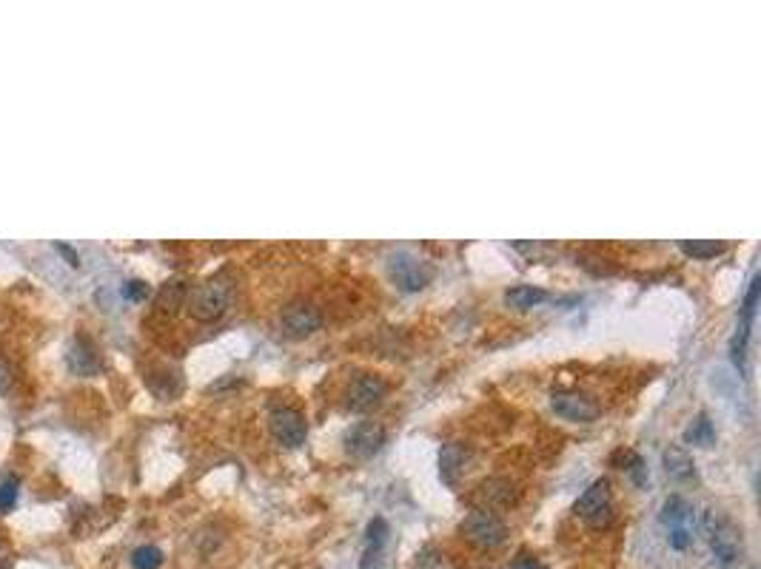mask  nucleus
Segmentation results:
<instances>
[{"label":"nucleus","mask_w":761,"mask_h":569,"mask_svg":"<svg viewBox=\"0 0 761 569\" xmlns=\"http://www.w3.org/2000/svg\"><path fill=\"white\" fill-rule=\"evenodd\" d=\"M702 527H704L707 544H710V552H713L716 564L724 566V569L736 566L744 556L741 530L730 522V518H724L719 510H707Z\"/></svg>","instance_id":"obj_1"},{"label":"nucleus","mask_w":761,"mask_h":569,"mask_svg":"<svg viewBox=\"0 0 761 569\" xmlns=\"http://www.w3.org/2000/svg\"><path fill=\"white\" fill-rule=\"evenodd\" d=\"M232 299H234V285L225 276H214V280H206L203 285L191 290L186 297V307L191 319L217 322L232 307Z\"/></svg>","instance_id":"obj_2"},{"label":"nucleus","mask_w":761,"mask_h":569,"mask_svg":"<svg viewBox=\"0 0 761 569\" xmlns=\"http://www.w3.org/2000/svg\"><path fill=\"white\" fill-rule=\"evenodd\" d=\"M462 535L474 547L479 549H494L499 544H505L508 539V524L494 510H485V507H474L462 518Z\"/></svg>","instance_id":"obj_3"},{"label":"nucleus","mask_w":761,"mask_h":569,"mask_svg":"<svg viewBox=\"0 0 761 569\" xmlns=\"http://www.w3.org/2000/svg\"><path fill=\"white\" fill-rule=\"evenodd\" d=\"M573 513L593 530H605L613 522V493L608 478H596L573 504Z\"/></svg>","instance_id":"obj_4"},{"label":"nucleus","mask_w":761,"mask_h":569,"mask_svg":"<svg viewBox=\"0 0 761 569\" xmlns=\"http://www.w3.org/2000/svg\"><path fill=\"white\" fill-rule=\"evenodd\" d=\"M388 276H391V282L399 290H408V294H414V290H423L431 282L433 271L423 263V259H416L414 254L397 251V254L388 256Z\"/></svg>","instance_id":"obj_5"},{"label":"nucleus","mask_w":761,"mask_h":569,"mask_svg":"<svg viewBox=\"0 0 761 569\" xmlns=\"http://www.w3.org/2000/svg\"><path fill=\"white\" fill-rule=\"evenodd\" d=\"M268 427H271V435L274 442L288 447V450H297L305 444V438H309V421H305V416L294 408H277L271 410L268 416Z\"/></svg>","instance_id":"obj_6"},{"label":"nucleus","mask_w":761,"mask_h":569,"mask_svg":"<svg viewBox=\"0 0 761 569\" xmlns=\"http://www.w3.org/2000/svg\"><path fill=\"white\" fill-rule=\"evenodd\" d=\"M280 328L291 339H305V336H311L322 328V314H319L317 305L305 302V299L288 302L280 314Z\"/></svg>","instance_id":"obj_7"},{"label":"nucleus","mask_w":761,"mask_h":569,"mask_svg":"<svg viewBox=\"0 0 761 569\" xmlns=\"http://www.w3.org/2000/svg\"><path fill=\"white\" fill-rule=\"evenodd\" d=\"M346 453L351 455V459H371V455H377L385 444V427L377 425V421H357V425H351L346 438Z\"/></svg>","instance_id":"obj_8"},{"label":"nucleus","mask_w":761,"mask_h":569,"mask_svg":"<svg viewBox=\"0 0 761 569\" xmlns=\"http://www.w3.org/2000/svg\"><path fill=\"white\" fill-rule=\"evenodd\" d=\"M385 393H388V384L382 376H377V373H363V376H357L348 384L346 404L354 413H368V410L380 408Z\"/></svg>","instance_id":"obj_9"},{"label":"nucleus","mask_w":761,"mask_h":569,"mask_svg":"<svg viewBox=\"0 0 761 569\" xmlns=\"http://www.w3.org/2000/svg\"><path fill=\"white\" fill-rule=\"evenodd\" d=\"M550 408H554L556 416L568 418V421H593L599 416V404L590 401L588 396L573 393V390H559V393L550 396Z\"/></svg>","instance_id":"obj_10"},{"label":"nucleus","mask_w":761,"mask_h":569,"mask_svg":"<svg viewBox=\"0 0 761 569\" xmlns=\"http://www.w3.org/2000/svg\"><path fill=\"white\" fill-rule=\"evenodd\" d=\"M477 498L485 504V510H508L516 504V487L508 478H488L479 487Z\"/></svg>","instance_id":"obj_11"},{"label":"nucleus","mask_w":761,"mask_h":569,"mask_svg":"<svg viewBox=\"0 0 761 569\" xmlns=\"http://www.w3.org/2000/svg\"><path fill=\"white\" fill-rule=\"evenodd\" d=\"M465 461H468V450L459 442H448L440 447V478L448 487H457L459 476L465 473Z\"/></svg>","instance_id":"obj_12"},{"label":"nucleus","mask_w":761,"mask_h":569,"mask_svg":"<svg viewBox=\"0 0 761 569\" xmlns=\"http://www.w3.org/2000/svg\"><path fill=\"white\" fill-rule=\"evenodd\" d=\"M693 522H695L693 504H690L685 496H670L665 504H661V524L668 527V532H670V530H687V532H693Z\"/></svg>","instance_id":"obj_13"},{"label":"nucleus","mask_w":761,"mask_h":569,"mask_svg":"<svg viewBox=\"0 0 761 569\" xmlns=\"http://www.w3.org/2000/svg\"><path fill=\"white\" fill-rule=\"evenodd\" d=\"M753 316L756 311H748L741 307L739 322H736V333L730 339V359L733 365L744 373V365H748V345H750V331H753Z\"/></svg>","instance_id":"obj_14"},{"label":"nucleus","mask_w":761,"mask_h":569,"mask_svg":"<svg viewBox=\"0 0 761 569\" xmlns=\"http://www.w3.org/2000/svg\"><path fill=\"white\" fill-rule=\"evenodd\" d=\"M661 461H665V470H668L670 478H676V481H695V461H693V455L685 447L670 444L665 453H661Z\"/></svg>","instance_id":"obj_15"},{"label":"nucleus","mask_w":761,"mask_h":569,"mask_svg":"<svg viewBox=\"0 0 761 569\" xmlns=\"http://www.w3.org/2000/svg\"><path fill=\"white\" fill-rule=\"evenodd\" d=\"M505 302L516 311H530V307L547 302V290L539 285H513L505 290Z\"/></svg>","instance_id":"obj_16"},{"label":"nucleus","mask_w":761,"mask_h":569,"mask_svg":"<svg viewBox=\"0 0 761 569\" xmlns=\"http://www.w3.org/2000/svg\"><path fill=\"white\" fill-rule=\"evenodd\" d=\"M69 367L77 373V376H89L97 367H101V359H97L94 348L83 339H74V345L69 350Z\"/></svg>","instance_id":"obj_17"},{"label":"nucleus","mask_w":761,"mask_h":569,"mask_svg":"<svg viewBox=\"0 0 761 569\" xmlns=\"http://www.w3.org/2000/svg\"><path fill=\"white\" fill-rule=\"evenodd\" d=\"M685 438L690 444H699V447H710L716 442V427H713V421L707 418V413L695 416V421L685 430Z\"/></svg>","instance_id":"obj_18"},{"label":"nucleus","mask_w":761,"mask_h":569,"mask_svg":"<svg viewBox=\"0 0 761 569\" xmlns=\"http://www.w3.org/2000/svg\"><path fill=\"white\" fill-rule=\"evenodd\" d=\"M678 248H682L693 259H713V256L727 251L724 242H716V239H685Z\"/></svg>","instance_id":"obj_19"},{"label":"nucleus","mask_w":761,"mask_h":569,"mask_svg":"<svg viewBox=\"0 0 761 569\" xmlns=\"http://www.w3.org/2000/svg\"><path fill=\"white\" fill-rule=\"evenodd\" d=\"M183 302H186V285L180 280H171L160 288L157 305L163 307V311H177V307H183Z\"/></svg>","instance_id":"obj_20"},{"label":"nucleus","mask_w":761,"mask_h":569,"mask_svg":"<svg viewBox=\"0 0 761 569\" xmlns=\"http://www.w3.org/2000/svg\"><path fill=\"white\" fill-rule=\"evenodd\" d=\"M163 549L160 547H152V544H145V547H137L135 552H132V566L135 569H160L163 566Z\"/></svg>","instance_id":"obj_21"},{"label":"nucleus","mask_w":761,"mask_h":569,"mask_svg":"<svg viewBox=\"0 0 761 569\" xmlns=\"http://www.w3.org/2000/svg\"><path fill=\"white\" fill-rule=\"evenodd\" d=\"M388 535H391V527H388V522L382 515L371 518L368 522V530H365V547H385L388 544Z\"/></svg>","instance_id":"obj_22"},{"label":"nucleus","mask_w":761,"mask_h":569,"mask_svg":"<svg viewBox=\"0 0 761 569\" xmlns=\"http://www.w3.org/2000/svg\"><path fill=\"white\" fill-rule=\"evenodd\" d=\"M18 490H21V481L18 476H9L4 484H0V513H9L18 501Z\"/></svg>","instance_id":"obj_23"},{"label":"nucleus","mask_w":761,"mask_h":569,"mask_svg":"<svg viewBox=\"0 0 761 569\" xmlns=\"http://www.w3.org/2000/svg\"><path fill=\"white\" fill-rule=\"evenodd\" d=\"M360 569H388V552L385 547H365L363 552V561H360Z\"/></svg>","instance_id":"obj_24"},{"label":"nucleus","mask_w":761,"mask_h":569,"mask_svg":"<svg viewBox=\"0 0 761 569\" xmlns=\"http://www.w3.org/2000/svg\"><path fill=\"white\" fill-rule=\"evenodd\" d=\"M123 297L132 299V302H143L145 297H149V285H145L143 280H128L123 285Z\"/></svg>","instance_id":"obj_25"},{"label":"nucleus","mask_w":761,"mask_h":569,"mask_svg":"<svg viewBox=\"0 0 761 569\" xmlns=\"http://www.w3.org/2000/svg\"><path fill=\"white\" fill-rule=\"evenodd\" d=\"M668 541H670V547L673 549H687L690 547V541H693V532H687V530H670L668 532Z\"/></svg>","instance_id":"obj_26"},{"label":"nucleus","mask_w":761,"mask_h":569,"mask_svg":"<svg viewBox=\"0 0 761 569\" xmlns=\"http://www.w3.org/2000/svg\"><path fill=\"white\" fill-rule=\"evenodd\" d=\"M513 569H545L537 558H530V556H522L520 561L513 564Z\"/></svg>","instance_id":"obj_27"},{"label":"nucleus","mask_w":761,"mask_h":569,"mask_svg":"<svg viewBox=\"0 0 761 569\" xmlns=\"http://www.w3.org/2000/svg\"><path fill=\"white\" fill-rule=\"evenodd\" d=\"M9 384H12V370L4 359H0V390H9Z\"/></svg>","instance_id":"obj_28"},{"label":"nucleus","mask_w":761,"mask_h":569,"mask_svg":"<svg viewBox=\"0 0 761 569\" xmlns=\"http://www.w3.org/2000/svg\"><path fill=\"white\" fill-rule=\"evenodd\" d=\"M55 248H57V251H60L63 256H66V259H72V265H77V254H74L72 248H66V246H60V242H57V246H55Z\"/></svg>","instance_id":"obj_29"}]
</instances>
